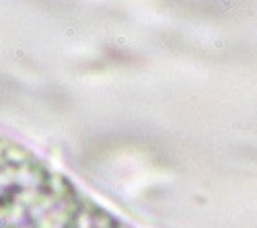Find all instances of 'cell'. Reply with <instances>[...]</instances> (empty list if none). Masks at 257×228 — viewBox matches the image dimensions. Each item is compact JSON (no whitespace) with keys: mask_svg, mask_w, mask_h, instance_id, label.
Here are the masks:
<instances>
[{"mask_svg":"<svg viewBox=\"0 0 257 228\" xmlns=\"http://www.w3.org/2000/svg\"><path fill=\"white\" fill-rule=\"evenodd\" d=\"M0 228H136L27 144L0 134Z\"/></svg>","mask_w":257,"mask_h":228,"instance_id":"1","label":"cell"}]
</instances>
